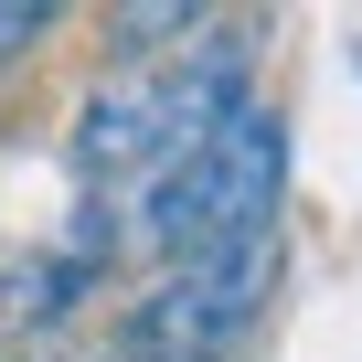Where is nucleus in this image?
I'll return each mask as SVG.
<instances>
[{"label":"nucleus","instance_id":"f257e3e1","mask_svg":"<svg viewBox=\"0 0 362 362\" xmlns=\"http://www.w3.org/2000/svg\"><path fill=\"white\" fill-rule=\"evenodd\" d=\"M96 33H107V64H160L170 43L203 33V11H192V0H128V11H107Z\"/></svg>","mask_w":362,"mask_h":362},{"label":"nucleus","instance_id":"f03ea898","mask_svg":"<svg viewBox=\"0 0 362 362\" xmlns=\"http://www.w3.org/2000/svg\"><path fill=\"white\" fill-rule=\"evenodd\" d=\"M43 33H64V11H54V0H0V64H22Z\"/></svg>","mask_w":362,"mask_h":362},{"label":"nucleus","instance_id":"7ed1b4c3","mask_svg":"<svg viewBox=\"0 0 362 362\" xmlns=\"http://www.w3.org/2000/svg\"><path fill=\"white\" fill-rule=\"evenodd\" d=\"M107 362H117V351H107Z\"/></svg>","mask_w":362,"mask_h":362}]
</instances>
